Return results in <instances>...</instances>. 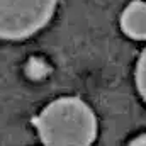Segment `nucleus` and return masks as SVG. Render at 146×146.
Segmentation results:
<instances>
[{
    "instance_id": "f257e3e1",
    "label": "nucleus",
    "mask_w": 146,
    "mask_h": 146,
    "mask_svg": "<svg viewBox=\"0 0 146 146\" xmlns=\"http://www.w3.org/2000/svg\"><path fill=\"white\" fill-rule=\"evenodd\" d=\"M44 146H90L97 136L94 110L78 97H61L34 119Z\"/></svg>"
},
{
    "instance_id": "39448f33",
    "label": "nucleus",
    "mask_w": 146,
    "mask_h": 146,
    "mask_svg": "<svg viewBox=\"0 0 146 146\" xmlns=\"http://www.w3.org/2000/svg\"><path fill=\"white\" fill-rule=\"evenodd\" d=\"M127 146H146V134H141V136L134 138Z\"/></svg>"
},
{
    "instance_id": "f03ea898",
    "label": "nucleus",
    "mask_w": 146,
    "mask_h": 146,
    "mask_svg": "<svg viewBox=\"0 0 146 146\" xmlns=\"http://www.w3.org/2000/svg\"><path fill=\"white\" fill-rule=\"evenodd\" d=\"M58 0H0V39H26L42 29Z\"/></svg>"
},
{
    "instance_id": "20e7f679",
    "label": "nucleus",
    "mask_w": 146,
    "mask_h": 146,
    "mask_svg": "<svg viewBox=\"0 0 146 146\" xmlns=\"http://www.w3.org/2000/svg\"><path fill=\"white\" fill-rule=\"evenodd\" d=\"M136 87H138L139 95L146 102V49L141 53L138 65H136Z\"/></svg>"
},
{
    "instance_id": "7ed1b4c3",
    "label": "nucleus",
    "mask_w": 146,
    "mask_h": 146,
    "mask_svg": "<svg viewBox=\"0 0 146 146\" xmlns=\"http://www.w3.org/2000/svg\"><path fill=\"white\" fill-rule=\"evenodd\" d=\"M121 29L133 39H146V2H133L121 15Z\"/></svg>"
}]
</instances>
